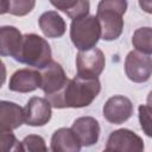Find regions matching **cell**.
<instances>
[{
    "instance_id": "4fadbf2b",
    "label": "cell",
    "mask_w": 152,
    "mask_h": 152,
    "mask_svg": "<svg viewBox=\"0 0 152 152\" xmlns=\"http://www.w3.org/2000/svg\"><path fill=\"white\" fill-rule=\"evenodd\" d=\"M23 122H25L24 108L14 102H0V132L17 129Z\"/></svg>"
},
{
    "instance_id": "277c9868",
    "label": "cell",
    "mask_w": 152,
    "mask_h": 152,
    "mask_svg": "<svg viewBox=\"0 0 152 152\" xmlns=\"http://www.w3.org/2000/svg\"><path fill=\"white\" fill-rule=\"evenodd\" d=\"M70 38L78 50H89L95 48L101 38V26L96 15H83L72 19L70 25Z\"/></svg>"
},
{
    "instance_id": "603a6c76",
    "label": "cell",
    "mask_w": 152,
    "mask_h": 152,
    "mask_svg": "<svg viewBox=\"0 0 152 152\" xmlns=\"http://www.w3.org/2000/svg\"><path fill=\"white\" fill-rule=\"evenodd\" d=\"M138 1H139L140 8L144 12L152 14V0H138Z\"/></svg>"
},
{
    "instance_id": "8fae6325",
    "label": "cell",
    "mask_w": 152,
    "mask_h": 152,
    "mask_svg": "<svg viewBox=\"0 0 152 152\" xmlns=\"http://www.w3.org/2000/svg\"><path fill=\"white\" fill-rule=\"evenodd\" d=\"M71 129L78 138L82 146H91L97 142L100 137V125L99 121L93 116H81L77 118Z\"/></svg>"
},
{
    "instance_id": "8992f818",
    "label": "cell",
    "mask_w": 152,
    "mask_h": 152,
    "mask_svg": "<svg viewBox=\"0 0 152 152\" xmlns=\"http://www.w3.org/2000/svg\"><path fill=\"white\" fill-rule=\"evenodd\" d=\"M126 76L134 83H144L152 75V58L138 50L128 52L125 58Z\"/></svg>"
},
{
    "instance_id": "ffe728a7",
    "label": "cell",
    "mask_w": 152,
    "mask_h": 152,
    "mask_svg": "<svg viewBox=\"0 0 152 152\" xmlns=\"http://www.w3.org/2000/svg\"><path fill=\"white\" fill-rule=\"evenodd\" d=\"M139 113V122L144 133L152 138V108L147 104H140L138 108Z\"/></svg>"
},
{
    "instance_id": "7a4b0ae2",
    "label": "cell",
    "mask_w": 152,
    "mask_h": 152,
    "mask_svg": "<svg viewBox=\"0 0 152 152\" xmlns=\"http://www.w3.org/2000/svg\"><path fill=\"white\" fill-rule=\"evenodd\" d=\"M127 6V0H101L99 2L96 18L101 26L103 40H115L121 36Z\"/></svg>"
},
{
    "instance_id": "5b68a950",
    "label": "cell",
    "mask_w": 152,
    "mask_h": 152,
    "mask_svg": "<svg viewBox=\"0 0 152 152\" xmlns=\"http://www.w3.org/2000/svg\"><path fill=\"white\" fill-rule=\"evenodd\" d=\"M106 65L103 52L93 48L89 50H80L76 56L77 75L87 78H96L101 75Z\"/></svg>"
},
{
    "instance_id": "44dd1931",
    "label": "cell",
    "mask_w": 152,
    "mask_h": 152,
    "mask_svg": "<svg viewBox=\"0 0 152 152\" xmlns=\"http://www.w3.org/2000/svg\"><path fill=\"white\" fill-rule=\"evenodd\" d=\"M23 151H48L45 140L37 134H30L21 141Z\"/></svg>"
},
{
    "instance_id": "d6986e66",
    "label": "cell",
    "mask_w": 152,
    "mask_h": 152,
    "mask_svg": "<svg viewBox=\"0 0 152 152\" xmlns=\"http://www.w3.org/2000/svg\"><path fill=\"white\" fill-rule=\"evenodd\" d=\"M132 44L135 50L146 55H152V27L137 28L132 37Z\"/></svg>"
},
{
    "instance_id": "9c48e42d",
    "label": "cell",
    "mask_w": 152,
    "mask_h": 152,
    "mask_svg": "<svg viewBox=\"0 0 152 152\" xmlns=\"http://www.w3.org/2000/svg\"><path fill=\"white\" fill-rule=\"evenodd\" d=\"M51 103L45 97H31L24 107L25 124L28 126H44L51 119Z\"/></svg>"
},
{
    "instance_id": "7402d4cb",
    "label": "cell",
    "mask_w": 152,
    "mask_h": 152,
    "mask_svg": "<svg viewBox=\"0 0 152 152\" xmlns=\"http://www.w3.org/2000/svg\"><path fill=\"white\" fill-rule=\"evenodd\" d=\"M0 142H1V148L4 151H23L21 141L17 140V138L12 133V131L1 132Z\"/></svg>"
},
{
    "instance_id": "3957f363",
    "label": "cell",
    "mask_w": 152,
    "mask_h": 152,
    "mask_svg": "<svg viewBox=\"0 0 152 152\" xmlns=\"http://www.w3.org/2000/svg\"><path fill=\"white\" fill-rule=\"evenodd\" d=\"M15 61L36 69H43L52 61L51 48L40 36L36 33H26L23 37L21 48Z\"/></svg>"
},
{
    "instance_id": "52a82bcc",
    "label": "cell",
    "mask_w": 152,
    "mask_h": 152,
    "mask_svg": "<svg viewBox=\"0 0 152 152\" xmlns=\"http://www.w3.org/2000/svg\"><path fill=\"white\" fill-rule=\"evenodd\" d=\"M144 150L142 139L134 132L127 128H120L110 133L106 151H121V152H140Z\"/></svg>"
},
{
    "instance_id": "e0dca14e",
    "label": "cell",
    "mask_w": 152,
    "mask_h": 152,
    "mask_svg": "<svg viewBox=\"0 0 152 152\" xmlns=\"http://www.w3.org/2000/svg\"><path fill=\"white\" fill-rule=\"evenodd\" d=\"M51 5L57 10L64 12L69 18L76 19L89 14V0H50Z\"/></svg>"
},
{
    "instance_id": "2e32d148",
    "label": "cell",
    "mask_w": 152,
    "mask_h": 152,
    "mask_svg": "<svg viewBox=\"0 0 152 152\" xmlns=\"http://www.w3.org/2000/svg\"><path fill=\"white\" fill-rule=\"evenodd\" d=\"M39 27L48 38H59L65 33L66 24L56 11L44 12L38 19Z\"/></svg>"
},
{
    "instance_id": "ba28073f",
    "label": "cell",
    "mask_w": 152,
    "mask_h": 152,
    "mask_svg": "<svg viewBox=\"0 0 152 152\" xmlns=\"http://www.w3.org/2000/svg\"><path fill=\"white\" fill-rule=\"evenodd\" d=\"M103 118L114 125L127 121L133 114V104L131 100L122 95H115L107 100L103 106Z\"/></svg>"
},
{
    "instance_id": "30bf717a",
    "label": "cell",
    "mask_w": 152,
    "mask_h": 152,
    "mask_svg": "<svg viewBox=\"0 0 152 152\" xmlns=\"http://www.w3.org/2000/svg\"><path fill=\"white\" fill-rule=\"evenodd\" d=\"M40 89L45 93V96L56 94L68 82L64 69L55 61H51L46 66L40 69Z\"/></svg>"
},
{
    "instance_id": "7c38bea8",
    "label": "cell",
    "mask_w": 152,
    "mask_h": 152,
    "mask_svg": "<svg viewBox=\"0 0 152 152\" xmlns=\"http://www.w3.org/2000/svg\"><path fill=\"white\" fill-rule=\"evenodd\" d=\"M40 71L32 69H19L10 78L8 89L17 93H30L40 88Z\"/></svg>"
},
{
    "instance_id": "ac0fdd59",
    "label": "cell",
    "mask_w": 152,
    "mask_h": 152,
    "mask_svg": "<svg viewBox=\"0 0 152 152\" xmlns=\"http://www.w3.org/2000/svg\"><path fill=\"white\" fill-rule=\"evenodd\" d=\"M0 2L1 14L10 13L17 17L28 14L36 5V0H0Z\"/></svg>"
},
{
    "instance_id": "9a60e30c",
    "label": "cell",
    "mask_w": 152,
    "mask_h": 152,
    "mask_svg": "<svg viewBox=\"0 0 152 152\" xmlns=\"http://www.w3.org/2000/svg\"><path fill=\"white\" fill-rule=\"evenodd\" d=\"M81 142L71 128H58L51 137V151L53 152H80Z\"/></svg>"
},
{
    "instance_id": "6da1fadb",
    "label": "cell",
    "mask_w": 152,
    "mask_h": 152,
    "mask_svg": "<svg viewBox=\"0 0 152 152\" xmlns=\"http://www.w3.org/2000/svg\"><path fill=\"white\" fill-rule=\"evenodd\" d=\"M101 83L99 78L75 76L56 94L45 96L55 108H82L89 106L99 95Z\"/></svg>"
},
{
    "instance_id": "5bb4252c",
    "label": "cell",
    "mask_w": 152,
    "mask_h": 152,
    "mask_svg": "<svg viewBox=\"0 0 152 152\" xmlns=\"http://www.w3.org/2000/svg\"><path fill=\"white\" fill-rule=\"evenodd\" d=\"M23 34L14 26H2L0 30V53L2 57L10 56L14 59L17 58L21 43Z\"/></svg>"
},
{
    "instance_id": "cb8c5ba5",
    "label": "cell",
    "mask_w": 152,
    "mask_h": 152,
    "mask_svg": "<svg viewBox=\"0 0 152 152\" xmlns=\"http://www.w3.org/2000/svg\"><path fill=\"white\" fill-rule=\"evenodd\" d=\"M147 104L152 108V90L148 93V95H147Z\"/></svg>"
}]
</instances>
